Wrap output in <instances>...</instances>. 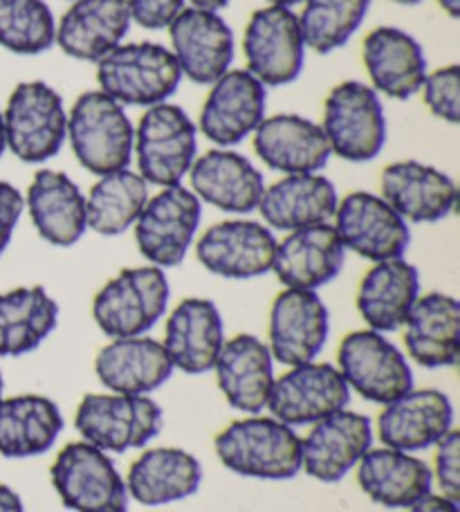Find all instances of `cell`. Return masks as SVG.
Returning <instances> with one entry per match:
<instances>
[{"mask_svg": "<svg viewBox=\"0 0 460 512\" xmlns=\"http://www.w3.org/2000/svg\"><path fill=\"white\" fill-rule=\"evenodd\" d=\"M220 463L241 477L288 481L301 472V438L272 416L250 414L229 423L216 436Z\"/></svg>", "mask_w": 460, "mask_h": 512, "instance_id": "1", "label": "cell"}, {"mask_svg": "<svg viewBox=\"0 0 460 512\" xmlns=\"http://www.w3.org/2000/svg\"><path fill=\"white\" fill-rule=\"evenodd\" d=\"M68 142L81 167L106 176L131 164L135 126L113 97L88 90L68 111Z\"/></svg>", "mask_w": 460, "mask_h": 512, "instance_id": "2", "label": "cell"}, {"mask_svg": "<svg viewBox=\"0 0 460 512\" xmlns=\"http://www.w3.org/2000/svg\"><path fill=\"white\" fill-rule=\"evenodd\" d=\"M180 81L176 57L160 43H122L97 61L99 90L122 106L151 108L169 102Z\"/></svg>", "mask_w": 460, "mask_h": 512, "instance_id": "3", "label": "cell"}, {"mask_svg": "<svg viewBox=\"0 0 460 512\" xmlns=\"http://www.w3.org/2000/svg\"><path fill=\"white\" fill-rule=\"evenodd\" d=\"M171 286L155 265L124 268L92 299V319L110 340L140 337L160 322L169 308Z\"/></svg>", "mask_w": 460, "mask_h": 512, "instance_id": "4", "label": "cell"}, {"mask_svg": "<svg viewBox=\"0 0 460 512\" xmlns=\"http://www.w3.org/2000/svg\"><path fill=\"white\" fill-rule=\"evenodd\" d=\"M196 153L198 126L184 108L169 102L146 108L137 122L133 144L137 173L146 185L160 189L182 185L198 158Z\"/></svg>", "mask_w": 460, "mask_h": 512, "instance_id": "5", "label": "cell"}, {"mask_svg": "<svg viewBox=\"0 0 460 512\" xmlns=\"http://www.w3.org/2000/svg\"><path fill=\"white\" fill-rule=\"evenodd\" d=\"M7 149L25 164L52 160L68 140V111L45 81H23L3 111Z\"/></svg>", "mask_w": 460, "mask_h": 512, "instance_id": "6", "label": "cell"}, {"mask_svg": "<svg viewBox=\"0 0 460 512\" xmlns=\"http://www.w3.org/2000/svg\"><path fill=\"white\" fill-rule=\"evenodd\" d=\"M162 425V407L153 398L113 391L88 393L75 414L79 436L106 454L144 447L162 432Z\"/></svg>", "mask_w": 460, "mask_h": 512, "instance_id": "7", "label": "cell"}, {"mask_svg": "<svg viewBox=\"0 0 460 512\" xmlns=\"http://www.w3.org/2000/svg\"><path fill=\"white\" fill-rule=\"evenodd\" d=\"M319 126L330 153L346 162L375 160L386 144L382 99L362 81H344L330 90Z\"/></svg>", "mask_w": 460, "mask_h": 512, "instance_id": "8", "label": "cell"}, {"mask_svg": "<svg viewBox=\"0 0 460 512\" xmlns=\"http://www.w3.org/2000/svg\"><path fill=\"white\" fill-rule=\"evenodd\" d=\"M61 504L75 512H128L126 481L113 459L86 441L68 443L50 468Z\"/></svg>", "mask_w": 460, "mask_h": 512, "instance_id": "9", "label": "cell"}, {"mask_svg": "<svg viewBox=\"0 0 460 512\" xmlns=\"http://www.w3.org/2000/svg\"><path fill=\"white\" fill-rule=\"evenodd\" d=\"M202 218V203L182 185L149 196L135 221L137 250L155 268H178L187 259Z\"/></svg>", "mask_w": 460, "mask_h": 512, "instance_id": "10", "label": "cell"}, {"mask_svg": "<svg viewBox=\"0 0 460 512\" xmlns=\"http://www.w3.org/2000/svg\"><path fill=\"white\" fill-rule=\"evenodd\" d=\"M337 371L348 389L368 402L389 405L395 398L413 389V371L398 346L386 340L384 333L353 331L337 351Z\"/></svg>", "mask_w": 460, "mask_h": 512, "instance_id": "11", "label": "cell"}, {"mask_svg": "<svg viewBox=\"0 0 460 512\" xmlns=\"http://www.w3.org/2000/svg\"><path fill=\"white\" fill-rule=\"evenodd\" d=\"M247 72L265 88L297 81L306 61L299 16L290 7L268 5L250 16L243 36Z\"/></svg>", "mask_w": 460, "mask_h": 512, "instance_id": "12", "label": "cell"}, {"mask_svg": "<svg viewBox=\"0 0 460 512\" xmlns=\"http://www.w3.org/2000/svg\"><path fill=\"white\" fill-rule=\"evenodd\" d=\"M333 218L344 250L373 263L402 259L411 243L409 223L371 191H353L339 200Z\"/></svg>", "mask_w": 460, "mask_h": 512, "instance_id": "13", "label": "cell"}, {"mask_svg": "<svg viewBox=\"0 0 460 512\" xmlns=\"http://www.w3.org/2000/svg\"><path fill=\"white\" fill-rule=\"evenodd\" d=\"M351 389L342 373L328 362H308L290 367L274 380L268 407L272 418L290 427L315 425L319 420L346 409Z\"/></svg>", "mask_w": 460, "mask_h": 512, "instance_id": "14", "label": "cell"}, {"mask_svg": "<svg viewBox=\"0 0 460 512\" xmlns=\"http://www.w3.org/2000/svg\"><path fill=\"white\" fill-rule=\"evenodd\" d=\"M268 88L247 70H227L211 84L198 128L218 149L241 144L265 120Z\"/></svg>", "mask_w": 460, "mask_h": 512, "instance_id": "15", "label": "cell"}, {"mask_svg": "<svg viewBox=\"0 0 460 512\" xmlns=\"http://www.w3.org/2000/svg\"><path fill=\"white\" fill-rule=\"evenodd\" d=\"M167 30L182 77L193 84L211 86L232 68L234 32L218 12L184 7Z\"/></svg>", "mask_w": 460, "mask_h": 512, "instance_id": "16", "label": "cell"}, {"mask_svg": "<svg viewBox=\"0 0 460 512\" xmlns=\"http://www.w3.org/2000/svg\"><path fill=\"white\" fill-rule=\"evenodd\" d=\"M330 331L328 308L317 292L285 288L270 308L268 349L285 367L315 362Z\"/></svg>", "mask_w": 460, "mask_h": 512, "instance_id": "17", "label": "cell"}, {"mask_svg": "<svg viewBox=\"0 0 460 512\" xmlns=\"http://www.w3.org/2000/svg\"><path fill=\"white\" fill-rule=\"evenodd\" d=\"M276 236L268 225L234 218L211 225L196 243L200 265L223 279H254L272 272Z\"/></svg>", "mask_w": 460, "mask_h": 512, "instance_id": "18", "label": "cell"}, {"mask_svg": "<svg viewBox=\"0 0 460 512\" xmlns=\"http://www.w3.org/2000/svg\"><path fill=\"white\" fill-rule=\"evenodd\" d=\"M373 447V425L351 409L335 411L301 438V470L321 483L342 481Z\"/></svg>", "mask_w": 460, "mask_h": 512, "instance_id": "19", "label": "cell"}, {"mask_svg": "<svg viewBox=\"0 0 460 512\" xmlns=\"http://www.w3.org/2000/svg\"><path fill=\"white\" fill-rule=\"evenodd\" d=\"M454 405L438 389H411L384 405L377 418V434L386 447L400 452H420L434 447L452 432Z\"/></svg>", "mask_w": 460, "mask_h": 512, "instance_id": "20", "label": "cell"}, {"mask_svg": "<svg viewBox=\"0 0 460 512\" xmlns=\"http://www.w3.org/2000/svg\"><path fill=\"white\" fill-rule=\"evenodd\" d=\"M223 344L225 324L214 301L189 297L173 308L162 342L173 369L189 376L214 371Z\"/></svg>", "mask_w": 460, "mask_h": 512, "instance_id": "21", "label": "cell"}, {"mask_svg": "<svg viewBox=\"0 0 460 512\" xmlns=\"http://www.w3.org/2000/svg\"><path fill=\"white\" fill-rule=\"evenodd\" d=\"M189 180L200 203L227 214L254 212L265 191L263 173L245 155L229 149L202 153L191 164Z\"/></svg>", "mask_w": 460, "mask_h": 512, "instance_id": "22", "label": "cell"}, {"mask_svg": "<svg viewBox=\"0 0 460 512\" xmlns=\"http://www.w3.org/2000/svg\"><path fill=\"white\" fill-rule=\"evenodd\" d=\"M25 207L36 232L54 248H72L88 232L84 191L63 171H36L27 187Z\"/></svg>", "mask_w": 460, "mask_h": 512, "instance_id": "23", "label": "cell"}, {"mask_svg": "<svg viewBox=\"0 0 460 512\" xmlns=\"http://www.w3.org/2000/svg\"><path fill=\"white\" fill-rule=\"evenodd\" d=\"M382 198L407 223H438L456 209V182L418 160H400L382 171Z\"/></svg>", "mask_w": 460, "mask_h": 512, "instance_id": "24", "label": "cell"}, {"mask_svg": "<svg viewBox=\"0 0 460 512\" xmlns=\"http://www.w3.org/2000/svg\"><path fill=\"white\" fill-rule=\"evenodd\" d=\"M346 250L330 223L288 232L276 243L272 272L285 288L312 290L333 281L344 268Z\"/></svg>", "mask_w": 460, "mask_h": 512, "instance_id": "25", "label": "cell"}, {"mask_svg": "<svg viewBox=\"0 0 460 512\" xmlns=\"http://www.w3.org/2000/svg\"><path fill=\"white\" fill-rule=\"evenodd\" d=\"M220 393L238 411L261 414L274 387V360L268 344L241 333L225 340L214 364Z\"/></svg>", "mask_w": 460, "mask_h": 512, "instance_id": "26", "label": "cell"}, {"mask_svg": "<svg viewBox=\"0 0 460 512\" xmlns=\"http://www.w3.org/2000/svg\"><path fill=\"white\" fill-rule=\"evenodd\" d=\"M128 0H75L57 25L54 43L72 59L97 63L131 30Z\"/></svg>", "mask_w": 460, "mask_h": 512, "instance_id": "27", "label": "cell"}, {"mask_svg": "<svg viewBox=\"0 0 460 512\" xmlns=\"http://www.w3.org/2000/svg\"><path fill=\"white\" fill-rule=\"evenodd\" d=\"M362 59L375 93L398 102L420 93L427 77L425 48L400 27H377L368 34Z\"/></svg>", "mask_w": 460, "mask_h": 512, "instance_id": "28", "label": "cell"}, {"mask_svg": "<svg viewBox=\"0 0 460 512\" xmlns=\"http://www.w3.org/2000/svg\"><path fill=\"white\" fill-rule=\"evenodd\" d=\"M252 137L254 151L263 164L285 176L319 173L333 155L321 126L294 113L265 117Z\"/></svg>", "mask_w": 460, "mask_h": 512, "instance_id": "29", "label": "cell"}, {"mask_svg": "<svg viewBox=\"0 0 460 512\" xmlns=\"http://www.w3.org/2000/svg\"><path fill=\"white\" fill-rule=\"evenodd\" d=\"M101 387L124 396H149L173 376V364L162 342L149 335L119 337L106 344L95 358Z\"/></svg>", "mask_w": 460, "mask_h": 512, "instance_id": "30", "label": "cell"}, {"mask_svg": "<svg viewBox=\"0 0 460 512\" xmlns=\"http://www.w3.org/2000/svg\"><path fill=\"white\" fill-rule=\"evenodd\" d=\"M337 189L321 173H292L265 187L259 212L270 230L294 232L330 223L337 212Z\"/></svg>", "mask_w": 460, "mask_h": 512, "instance_id": "31", "label": "cell"}, {"mask_svg": "<svg viewBox=\"0 0 460 512\" xmlns=\"http://www.w3.org/2000/svg\"><path fill=\"white\" fill-rule=\"evenodd\" d=\"M409 358L425 369L456 367L460 353V304L445 292H427L404 322Z\"/></svg>", "mask_w": 460, "mask_h": 512, "instance_id": "32", "label": "cell"}, {"mask_svg": "<svg viewBox=\"0 0 460 512\" xmlns=\"http://www.w3.org/2000/svg\"><path fill=\"white\" fill-rule=\"evenodd\" d=\"M420 297V274L404 259L375 263L357 288V310L371 331L393 333L404 326Z\"/></svg>", "mask_w": 460, "mask_h": 512, "instance_id": "33", "label": "cell"}, {"mask_svg": "<svg viewBox=\"0 0 460 512\" xmlns=\"http://www.w3.org/2000/svg\"><path fill=\"white\" fill-rule=\"evenodd\" d=\"M357 481L364 495L384 508H411L434 486L429 465L393 447L368 450L357 463Z\"/></svg>", "mask_w": 460, "mask_h": 512, "instance_id": "34", "label": "cell"}, {"mask_svg": "<svg viewBox=\"0 0 460 512\" xmlns=\"http://www.w3.org/2000/svg\"><path fill=\"white\" fill-rule=\"evenodd\" d=\"M202 481V465L182 447H153L135 459L126 477L128 497L142 506H167L193 497Z\"/></svg>", "mask_w": 460, "mask_h": 512, "instance_id": "35", "label": "cell"}, {"mask_svg": "<svg viewBox=\"0 0 460 512\" xmlns=\"http://www.w3.org/2000/svg\"><path fill=\"white\" fill-rule=\"evenodd\" d=\"M61 432L63 416L54 400L36 393L0 398V454L5 459L41 456Z\"/></svg>", "mask_w": 460, "mask_h": 512, "instance_id": "36", "label": "cell"}, {"mask_svg": "<svg viewBox=\"0 0 460 512\" xmlns=\"http://www.w3.org/2000/svg\"><path fill=\"white\" fill-rule=\"evenodd\" d=\"M59 324V304L43 286L0 292V358L39 349Z\"/></svg>", "mask_w": 460, "mask_h": 512, "instance_id": "37", "label": "cell"}, {"mask_svg": "<svg viewBox=\"0 0 460 512\" xmlns=\"http://www.w3.org/2000/svg\"><path fill=\"white\" fill-rule=\"evenodd\" d=\"M149 200V185L137 171L122 169L99 176L86 196L88 230L119 236L131 230Z\"/></svg>", "mask_w": 460, "mask_h": 512, "instance_id": "38", "label": "cell"}, {"mask_svg": "<svg viewBox=\"0 0 460 512\" xmlns=\"http://www.w3.org/2000/svg\"><path fill=\"white\" fill-rule=\"evenodd\" d=\"M371 0H303L299 27L306 48L330 54L351 41L360 30Z\"/></svg>", "mask_w": 460, "mask_h": 512, "instance_id": "39", "label": "cell"}, {"mask_svg": "<svg viewBox=\"0 0 460 512\" xmlns=\"http://www.w3.org/2000/svg\"><path fill=\"white\" fill-rule=\"evenodd\" d=\"M57 21L45 0H0V48L23 57L48 52Z\"/></svg>", "mask_w": 460, "mask_h": 512, "instance_id": "40", "label": "cell"}, {"mask_svg": "<svg viewBox=\"0 0 460 512\" xmlns=\"http://www.w3.org/2000/svg\"><path fill=\"white\" fill-rule=\"evenodd\" d=\"M420 93L431 115L454 126L460 122V68L456 63L427 72Z\"/></svg>", "mask_w": 460, "mask_h": 512, "instance_id": "41", "label": "cell"}, {"mask_svg": "<svg viewBox=\"0 0 460 512\" xmlns=\"http://www.w3.org/2000/svg\"><path fill=\"white\" fill-rule=\"evenodd\" d=\"M431 474L438 479L440 495L460 501V434L456 429L436 443V468Z\"/></svg>", "mask_w": 460, "mask_h": 512, "instance_id": "42", "label": "cell"}, {"mask_svg": "<svg viewBox=\"0 0 460 512\" xmlns=\"http://www.w3.org/2000/svg\"><path fill=\"white\" fill-rule=\"evenodd\" d=\"M128 9L144 30H167L184 9V0H128Z\"/></svg>", "mask_w": 460, "mask_h": 512, "instance_id": "43", "label": "cell"}, {"mask_svg": "<svg viewBox=\"0 0 460 512\" xmlns=\"http://www.w3.org/2000/svg\"><path fill=\"white\" fill-rule=\"evenodd\" d=\"M25 209V196L18 191L12 182L0 180V256L12 243L16 225L21 221Z\"/></svg>", "mask_w": 460, "mask_h": 512, "instance_id": "44", "label": "cell"}, {"mask_svg": "<svg viewBox=\"0 0 460 512\" xmlns=\"http://www.w3.org/2000/svg\"><path fill=\"white\" fill-rule=\"evenodd\" d=\"M409 512H460V508L458 501H452L443 495H431L429 492L427 497L416 501V504L409 508Z\"/></svg>", "mask_w": 460, "mask_h": 512, "instance_id": "45", "label": "cell"}, {"mask_svg": "<svg viewBox=\"0 0 460 512\" xmlns=\"http://www.w3.org/2000/svg\"><path fill=\"white\" fill-rule=\"evenodd\" d=\"M0 512H25L23 499L5 483H0Z\"/></svg>", "mask_w": 460, "mask_h": 512, "instance_id": "46", "label": "cell"}, {"mask_svg": "<svg viewBox=\"0 0 460 512\" xmlns=\"http://www.w3.org/2000/svg\"><path fill=\"white\" fill-rule=\"evenodd\" d=\"M227 5H229V0H191V7L207 9V12H220V9Z\"/></svg>", "mask_w": 460, "mask_h": 512, "instance_id": "47", "label": "cell"}, {"mask_svg": "<svg viewBox=\"0 0 460 512\" xmlns=\"http://www.w3.org/2000/svg\"><path fill=\"white\" fill-rule=\"evenodd\" d=\"M438 5L445 9L447 16H452V18L460 16V0H438Z\"/></svg>", "mask_w": 460, "mask_h": 512, "instance_id": "48", "label": "cell"}, {"mask_svg": "<svg viewBox=\"0 0 460 512\" xmlns=\"http://www.w3.org/2000/svg\"><path fill=\"white\" fill-rule=\"evenodd\" d=\"M7 151V140H5V124H3V111H0V158Z\"/></svg>", "mask_w": 460, "mask_h": 512, "instance_id": "49", "label": "cell"}, {"mask_svg": "<svg viewBox=\"0 0 460 512\" xmlns=\"http://www.w3.org/2000/svg\"><path fill=\"white\" fill-rule=\"evenodd\" d=\"M270 5H279V7H290L292 9V5H299V3H303V0H268Z\"/></svg>", "mask_w": 460, "mask_h": 512, "instance_id": "50", "label": "cell"}, {"mask_svg": "<svg viewBox=\"0 0 460 512\" xmlns=\"http://www.w3.org/2000/svg\"><path fill=\"white\" fill-rule=\"evenodd\" d=\"M393 3H398V5H420L422 0H393Z\"/></svg>", "mask_w": 460, "mask_h": 512, "instance_id": "51", "label": "cell"}, {"mask_svg": "<svg viewBox=\"0 0 460 512\" xmlns=\"http://www.w3.org/2000/svg\"><path fill=\"white\" fill-rule=\"evenodd\" d=\"M3 389H5V380H3V373H0V398H3Z\"/></svg>", "mask_w": 460, "mask_h": 512, "instance_id": "52", "label": "cell"}]
</instances>
